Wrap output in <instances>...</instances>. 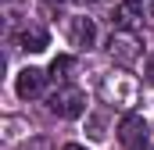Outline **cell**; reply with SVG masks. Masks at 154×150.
Listing matches in <instances>:
<instances>
[{"instance_id":"cell-1","label":"cell","mask_w":154,"mask_h":150,"mask_svg":"<svg viewBox=\"0 0 154 150\" xmlns=\"http://www.w3.org/2000/svg\"><path fill=\"white\" fill-rule=\"evenodd\" d=\"M50 111L57 118H79L86 111V93L79 86H57V93H50Z\"/></svg>"},{"instance_id":"cell-2","label":"cell","mask_w":154,"mask_h":150,"mask_svg":"<svg viewBox=\"0 0 154 150\" xmlns=\"http://www.w3.org/2000/svg\"><path fill=\"white\" fill-rule=\"evenodd\" d=\"M118 140L129 150H143L147 147V122H143V114H125L122 125H118Z\"/></svg>"},{"instance_id":"cell-3","label":"cell","mask_w":154,"mask_h":150,"mask_svg":"<svg viewBox=\"0 0 154 150\" xmlns=\"http://www.w3.org/2000/svg\"><path fill=\"white\" fill-rule=\"evenodd\" d=\"M108 50H111V57H115L118 64H133V61L140 57V39L133 36L129 29H122V32H115V36H111Z\"/></svg>"},{"instance_id":"cell-4","label":"cell","mask_w":154,"mask_h":150,"mask_svg":"<svg viewBox=\"0 0 154 150\" xmlns=\"http://www.w3.org/2000/svg\"><path fill=\"white\" fill-rule=\"evenodd\" d=\"M43 86H47V72H39V68H22V72L14 75V93H18L22 100L39 97Z\"/></svg>"},{"instance_id":"cell-5","label":"cell","mask_w":154,"mask_h":150,"mask_svg":"<svg viewBox=\"0 0 154 150\" xmlns=\"http://www.w3.org/2000/svg\"><path fill=\"white\" fill-rule=\"evenodd\" d=\"M97 29L90 18H72V46H93Z\"/></svg>"},{"instance_id":"cell-6","label":"cell","mask_w":154,"mask_h":150,"mask_svg":"<svg viewBox=\"0 0 154 150\" xmlns=\"http://www.w3.org/2000/svg\"><path fill=\"white\" fill-rule=\"evenodd\" d=\"M22 46H25V50H32V54L47 50V46H50V36H47V29H39V25H29V29L22 32Z\"/></svg>"},{"instance_id":"cell-7","label":"cell","mask_w":154,"mask_h":150,"mask_svg":"<svg viewBox=\"0 0 154 150\" xmlns=\"http://www.w3.org/2000/svg\"><path fill=\"white\" fill-rule=\"evenodd\" d=\"M72 64H75V61H72L68 54H57V57L50 61V79H65V75L72 72Z\"/></svg>"},{"instance_id":"cell-8","label":"cell","mask_w":154,"mask_h":150,"mask_svg":"<svg viewBox=\"0 0 154 150\" xmlns=\"http://www.w3.org/2000/svg\"><path fill=\"white\" fill-rule=\"evenodd\" d=\"M133 14H136V7H133V4H125V7H122V11L115 14V22L122 25V29H133V22H136Z\"/></svg>"},{"instance_id":"cell-9","label":"cell","mask_w":154,"mask_h":150,"mask_svg":"<svg viewBox=\"0 0 154 150\" xmlns=\"http://www.w3.org/2000/svg\"><path fill=\"white\" fill-rule=\"evenodd\" d=\"M147 79H151V82H154V50H151V54H147Z\"/></svg>"},{"instance_id":"cell-10","label":"cell","mask_w":154,"mask_h":150,"mask_svg":"<svg viewBox=\"0 0 154 150\" xmlns=\"http://www.w3.org/2000/svg\"><path fill=\"white\" fill-rule=\"evenodd\" d=\"M65 150H86V147H79V143H65Z\"/></svg>"},{"instance_id":"cell-11","label":"cell","mask_w":154,"mask_h":150,"mask_svg":"<svg viewBox=\"0 0 154 150\" xmlns=\"http://www.w3.org/2000/svg\"><path fill=\"white\" fill-rule=\"evenodd\" d=\"M125 4H133V7H140V4H143V0H125Z\"/></svg>"},{"instance_id":"cell-12","label":"cell","mask_w":154,"mask_h":150,"mask_svg":"<svg viewBox=\"0 0 154 150\" xmlns=\"http://www.w3.org/2000/svg\"><path fill=\"white\" fill-rule=\"evenodd\" d=\"M151 14H154V0H151Z\"/></svg>"},{"instance_id":"cell-13","label":"cell","mask_w":154,"mask_h":150,"mask_svg":"<svg viewBox=\"0 0 154 150\" xmlns=\"http://www.w3.org/2000/svg\"><path fill=\"white\" fill-rule=\"evenodd\" d=\"M47 4H57V0H47Z\"/></svg>"}]
</instances>
